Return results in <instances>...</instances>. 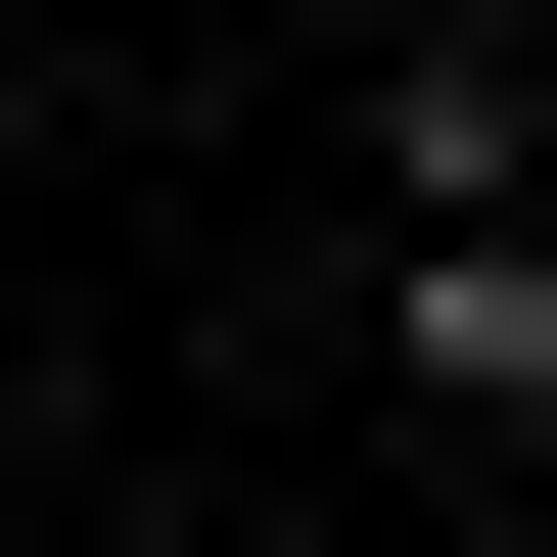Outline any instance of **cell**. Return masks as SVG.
Returning a JSON list of instances; mask_svg holds the SVG:
<instances>
[{
	"label": "cell",
	"instance_id": "cell-1",
	"mask_svg": "<svg viewBox=\"0 0 557 557\" xmlns=\"http://www.w3.org/2000/svg\"><path fill=\"white\" fill-rule=\"evenodd\" d=\"M372 325H418V418H557V233L465 186V233H372Z\"/></svg>",
	"mask_w": 557,
	"mask_h": 557
}]
</instances>
